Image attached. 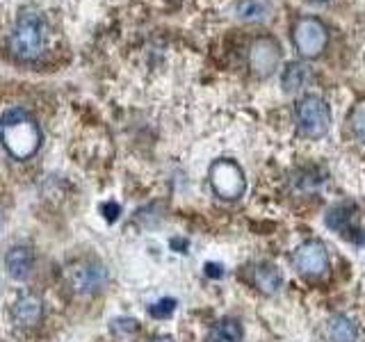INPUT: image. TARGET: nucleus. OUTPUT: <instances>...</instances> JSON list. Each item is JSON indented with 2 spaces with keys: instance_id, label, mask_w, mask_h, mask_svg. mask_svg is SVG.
I'll return each instance as SVG.
<instances>
[{
  "instance_id": "1",
  "label": "nucleus",
  "mask_w": 365,
  "mask_h": 342,
  "mask_svg": "<svg viewBox=\"0 0 365 342\" xmlns=\"http://www.w3.org/2000/svg\"><path fill=\"white\" fill-rule=\"evenodd\" d=\"M41 128L37 119L23 108H9L0 117V144L14 160H30L41 146Z\"/></svg>"
},
{
  "instance_id": "2",
  "label": "nucleus",
  "mask_w": 365,
  "mask_h": 342,
  "mask_svg": "<svg viewBox=\"0 0 365 342\" xmlns=\"http://www.w3.org/2000/svg\"><path fill=\"white\" fill-rule=\"evenodd\" d=\"M51 43V28L37 9H21L9 37V51L19 62H37Z\"/></svg>"
},
{
  "instance_id": "3",
  "label": "nucleus",
  "mask_w": 365,
  "mask_h": 342,
  "mask_svg": "<svg viewBox=\"0 0 365 342\" xmlns=\"http://www.w3.org/2000/svg\"><path fill=\"white\" fill-rule=\"evenodd\" d=\"M210 185L220 199L235 201L242 197L247 190L245 171L240 169V165L233 162V160L222 157V160H217V162H212L210 167Z\"/></svg>"
},
{
  "instance_id": "4",
  "label": "nucleus",
  "mask_w": 365,
  "mask_h": 342,
  "mask_svg": "<svg viewBox=\"0 0 365 342\" xmlns=\"http://www.w3.org/2000/svg\"><path fill=\"white\" fill-rule=\"evenodd\" d=\"M294 117H297V128H299L304 137H322L327 135L331 123L329 105L319 96H311V94L297 103Z\"/></svg>"
},
{
  "instance_id": "5",
  "label": "nucleus",
  "mask_w": 365,
  "mask_h": 342,
  "mask_svg": "<svg viewBox=\"0 0 365 342\" xmlns=\"http://www.w3.org/2000/svg\"><path fill=\"white\" fill-rule=\"evenodd\" d=\"M292 39H294L297 51H299L304 57H317L327 48L329 32L322 26V21L306 16V19H299L294 23Z\"/></svg>"
},
{
  "instance_id": "6",
  "label": "nucleus",
  "mask_w": 365,
  "mask_h": 342,
  "mask_svg": "<svg viewBox=\"0 0 365 342\" xmlns=\"http://www.w3.org/2000/svg\"><path fill=\"white\" fill-rule=\"evenodd\" d=\"M66 281L78 294H94L103 290V285L108 281V271L98 262L80 260L66 269Z\"/></svg>"
},
{
  "instance_id": "7",
  "label": "nucleus",
  "mask_w": 365,
  "mask_h": 342,
  "mask_svg": "<svg viewBox=\"0 0 365 342\" xmlns=\"http://www.w3.org/2000/svg\"><path fill=\"white\" fill-rule=\"evenodd\" d=\"M292 262L299 274L308 279H317L324 276L329 269V254L327 247L319 242V239H308V242L299 244L292 256Z\"/></svg>"
},
{
  "instance_id": "8",
  "label": "nucleus",
  "mask_w": 365,
  "mask_h": 342,
  "mask_svg": "<svg viewBox=\"0 0 365 342\" xmlns=\"http://www.w3.org/2000/svg\"><path fill=\"white\" fill-rule=\"evenodd\" d=\"M281 60V48L279 43L269 39V37H260L254 41L251 46V53H249V64H251V71L256 76H269L274 68L279 66Z\"/></svg>"
},
{
  "instance_id": "9",
  "label": "nucleus",
  "mask_w": 365,
  "mask_h": 342,
  "mask_svg": "<svg viewBox=\"0 0 365 342\" xmlns=\"http://www.w3.org/2000/svg\"><path fill=\"white\" fill-rule=\"evenodd\" d=\"M11 317H14L16 326H21V328L39 326L43 319V301L32 292L21 294V296H16L14 306H11Z\"/></svg>"
},
{
  "instance_id": "10",
  "label": "nucleus",
  "mask_w": 365,
  "mask_h": 342,
  "mask_svg": "<svg viewBox=\"0 0 365 342\" xmlns=\"http://www.w3.org/2000/svg\"><path fill=\"white\" fill-rule=\"evenodd\" d=\"M327 224L334 228L336 233L349 237L351 242H361V228L356 226V214H354L351 205H336L334 210H329L327 214Z\"/></svg>"
},
{
  "instance_id": "11",
  "label": "nucleus",
  "mask_w": 365,
  "mask_h": 342,
  "mask_svg": "<svg viewBox=\"0 0 365 342\" xmlns=\"http://www.w3.org/2000/svg\"><path fill=\"white\" fill-rule=\"evenodd\" d=\"M34 267V254L26 244H16L7 251L5 256V269L14 281H26Z\"/></svg>"
},
{
  "instance_id": "12",
  "label": "nucleus",
  "mask_w": 365,
  "mask_h": 342,
  "mask_svg": "<svg viewBox=\"0 0 365 342\" xmlns=\"http://www.w3.org/2000/svg\"><path fill=\"white\" fill-rule=\"evenodd\" d=\"M251 281H254V285L262 294H274V292H279L283 276L274 265L262 262V265H256L254 271H251Z\"/></svg>"
},
{
  "instance_id": "13",
  "label": "nucleus",
  "mask_w": 365,
  "mask_h": 342,
  "mask_svg": "<svg viewBox=\"0 0 365 342\" xmlns=\"http://www.w3.org/2000/svg\"><path fill=\"white\" fill-rule=\"evenodd\" d=\"M311 80H313L311 68L304 62H292L285 66V71H283V89L288 91V94H297V91H302L311 85Z\"/></svg>"
},
{
  "instance_id": "14",
  "label": "nucleus",
  "mask_w": 365,
  "mask_h": 342,
  "mask_svg": "<svg viewBox=\"0 0 365 342\" xmlns=\"http://www.w3.org/2000/svg\"><path fill=\"white\" fill-rule=\"evenodd\" d=\"M327 336L331 338V342H356L359 326L347 315H334L327 324Z\"/></svg>"
},
{
  "instance_id": "15",
  "label": "nucleus",
  "mask_w": 365,
  "mask_h": 342,
  "mask_svg": "<svg viewBox=\"0 0 365 342\" xmlns=\"http://www.w3.org/2000/svg\"><path fill=\"white\" fill-rule=\"evenodd\" d=\"M269 11H272V3H269V0H242V3L237 5L240 19L251 21V23L265 21L269 16Z\"/></svg>"
},
{
  "instance_id": "16",
  "label": "nucleus",
  "mask_w": 365,
  "mask_h": 342,
  "mask_svg": "<svg viewBox=\"0 0 365 342\" xmlns=\"http://www.w3.org/2000/svg\"><path fill=\"white\" fill-rule=\"evenodd\" d=\"M212 342H242V326L235 319H222L212 331Z\"/></svg>"
},
{
  "instance_id": "17",
  "label": "nucleus",
  "mask_w": 365,
  "mask_h": 342,
  "mask_svg": "<svg viewBox=\"0 0 365 342\" xmlns=\"http://www.w3.org/2000/svg\"><path fill=\"white\" fill-rule=\"evenodd\" d=\"M349 125H351L354 137H356L359 142H363V144H365V100H361L359 105L351 110Z\"/></svg>"
},
{
  "instance_id": "18",
  "label": "nucleus",
  "mask_w": 365,
  "mask_h": 342,
  "mask_svg": "<svg viewBox=\"0 0 365 342\" xmlns=\"http://www.w3.org/2000/svg\"><path fill=\"white\" fill-rule=\"evenodd\" d=\"M176 311V299H169V296H165V299H160L151 306V317H158V319H167L171 317Z\"/></svg>"
},
{
  "instance_id": "19",
  "label": "nucleus",
  "mask_w": 365,
  "mask_h": 342,
  "mask_svg": "<svg viewBox=\"0 0 365 342\" xmlns=\"http://www.w3.org/2000/svg\"><path fill=\"white\" fill-rule=\"evenodd\" d=\"M101 212L106 214V219H108V222H114V219H117V214H119V205H117V203H112V201H110V203H103V205H101Z\"/></svg>"
},
{
  "instance_id": "20",
  "label": "nucleus",
  "mask_w": 365,
  "mask_h": 342,
  "mask_svg": "<svg viewBox=\"0 0 365 342\" xmlns=\"http://www.w3.org/2000/svg\"><path fill=\"white\" fill-rule=\"evenodd\" d=\"M205 274H208V276H222V265H205Z\"/></svg>"
},
{
  "instance_id": "21",
  "label": "nucleus",
  "mask_w": 365,
  "mask_h": 342,
  "mask_svg": "<svg viewBox=\"0 0 365 342\" xmlns=\"http://www.w3.org/2000/svg\"><path fill=\"white\" fill-rule=\"evenodd\" d=\"M151 342H174V338H171V336H155Z\"/></svg>"
},
{
  "instance_id": "22",
  "label": "nucleus",
  "mask_w": 365,
  "mask_h": 342,
  "mask_svg": "<svg viewBox=\"0 0 365 342\" xmlns=\"http://www.w3.org/2000/svg\"><path fill=\"white\" fill-rule=\"evenodd\" d=\"M313 3H327V0H313Z\"/></svg>"
}]
</instances>
